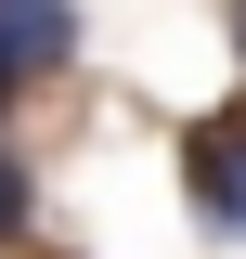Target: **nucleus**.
<instances>
[{"instance_id":"f257e3e1","label":"nucleus","mask_w":246,"mask_h":259,"mask_svg":"<svg viewBox=\"0 0 246 259\" xmlns=\"http://www.w3.org/2000/svg\"><path fill=\"white\" fill-rule=\"evenodd\" d=\"M182 182H194V221L208 233H246V104L182 143Z\"/></svg>"},{"instance_id":"f03ea898","label":"nucleus","mask_w":246,"mask_h":259,"mask_svg":"<svg viewBox=\"0 0 246 259\" xmlns=\"http://www.w3.org/2000/svg\"><path fill=\"white\" fill-rule=\"evenodd\" d=\"M0 65L13 78H65L78 65V0H0Z\"/></svg>"},{"instance_id":"7ed1b4c3","label":"nucleus","mask_w":246,"mask_h":259,"mask_svg":"<svg viewBox=\"0 0 246 259\" xmlns=\"http://www.w3.org/2000/svg\"><path fill=\"white\" fill-rule=\"evenodd\" d=\"M26 207H39V194H26V156H13V143H0V246H13V233H26Z\"/></svg>"},{"instance_id":"20e7f679","label":"nucleus","mask_w":246,"mask_h":259,"mask_svg":"<svg viewBox=\"0 0 246 259\" xmlns=\"http://www.w3.org/2000/svg\"><path fill=\"white\" fill-rule=\"evenodd\" d=\"M13 91H26V78H13V65H0V104H13Z\"/></svg>"},{"instance_id":"39448f33","label":"nucleus","mask_w":246,"mask_h":259,"mask_svg":"<svg viewBox=\"0 0 246 259\" xmlns=\"http://www.w3.org/2000/svg\"><path fill=\"white\" fill-rule=\"evenodd\" d=\"M233 26H246V13H233Z\"/></svg>"}]
</instances>
